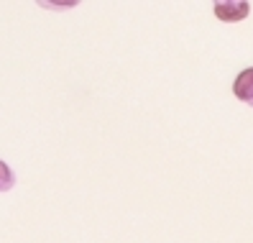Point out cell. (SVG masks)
Here are the masks:
<instances>
[{"mask_svg":"<svg viewBox=\"0 0 253 243\" xmlns=\"http://www.w3.org/2000/svg\"><path fill=\"white\" fill-rule=\"evenodd\" d=\"M233 95L241 100V102H248L251 108H253V67L243 69V72L235 77V82H233Z\"/></svg>","mask_w":253,"mask_h":243,"instance_id":"cell-1","label":"cell"},{"mask_svg":"<svg viewBox=\"0 0 253 243\" xmlns=\"http://www.w3.org/2000/svg\"><path fill=\"white\" fill-rule=\"evenodd\" d=\"M13 185H16V174L10 172V166L5 161H0V192H8Z\"/></svg>","mask_w":253,"mask_h":243,"instance_id":"cell-3","label":"cell"},{"mask_svg":"<svg viewBox=\"0 0 253 243\" xmlns=\"http://www.w3.org/2000/svg\"><path fill=\"white\" fill-rule=\"evenodd\" d=\"M248 3H215V16L220 21H241L248 16Z\"/></svg>","mask_w":253,"mask_h":243,"instance_id":"cell-2","label":"cell"}]
</instances>
